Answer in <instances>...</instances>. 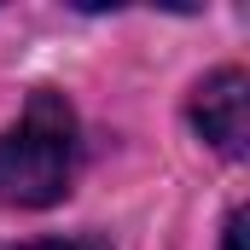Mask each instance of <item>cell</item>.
I'll use <instances>...</instances> for the list:
<instances>
[{"label": "cell", "instance_id": "cell-1", "mask_svg": "<svg viewBox=\"0 0 250 250\" xmlns=\"http://www.w3.org/2000/svg\"><path fill=\"white\" fill-rule=\"evenodd\" d=\"M76 175V117L59 93H35L29 111L0 134V204L47 209Z\"/></svg>", "mask_w": 250, "mask_h": 250}, {"label": "cell", "instance_id": "cell-2", "mask_svg": "<svg viewBox=\"0 0 250 250\" xmlns=\"http://www.w3.org/2000/svg\"><path fill=\"white\" fill-rule=\"evenodd\" d=\"M192 128L221 157H245V140H250V82H245V70H215V76L198 82Z\"/></svg>", "mask_w": 250, "mask_h": 250}, {"label": "cell", "instance_id": "cell-3", "mask_svg": "<svg viewBox=\"0 0 250 250\" xmlns=\"http://www.w3.org/2000/svg\"><path fill=\"white\" fill-rule=\"evenodd\" d=\"M221 250H245V209L227 215V227H221Z\"/></svg>", "mask_w": 250, "mask_h": 250}, {"label": "cell", "instance_id": "cell-4", "mask_svg": "<svg viewBox=\"0 0 250 250\" xmlns=\"http://www.w3.org/2000/svg\"><path fill=\"white\" fill-rule=\"evenodd\" d=\"M18 250H99L93 239H41V245H18Z\"/></svg>", "mask_w": 250, "mask_h": 250}]
</instances>
